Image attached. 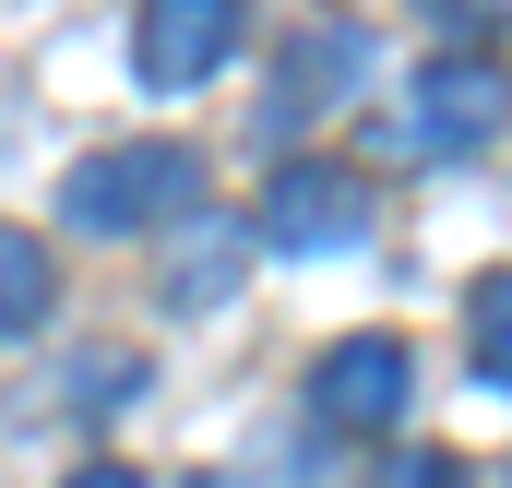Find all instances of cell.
Returning <instances> with one entry per match:
<instances>
[{
	"label": "cell",
	"mask_w": 512,
	"mask_h": 488,
	"mask_svg": "<svg viewBox=\"0 0 512 488\" xmlns=\"http://www.w3.org/2000/svg\"><path fill=\"white\" fill-rule=\"evenodd\" d=\"M72 488H143V477H131V465H84Z\"/></svg>",
	"instance_id": "cell-12"
},
{
	"label": "cell",
	"mask_w": 512,
	"mask_h": 488,
	"mask_svg": "<svg viewBox=\"0 0 512 488\" xmlns=\"http://www.w3.org/2000/svg\"><path fill=\"white\" fill-rule=\"evenodd\" d=\"M393 488H465V477H453V453H417V465H405Z\"/></svg>",
	"instance_id": "cell-11"
},
{
	"label": "cell",
	"mask_w": 512,
	"mask_h": 488,
	"mask_svg": "<svg viewBox=\"0 0 512 488\" xmlns=\"http://www.w3.org/2000/svg\"><path fill=\"white\" fill-rule=\"evenodd\" d=\"M477 381H501V393H512V274L477 286Z\"/></svg>",
	"instance_id": "cell-9"
},
{
	"label": "cell",
	"mask_w": 512,
	"mask_h": 488,
	"mask_svg": "<svg viewBox=\"0 0 512 488\" xmlns=\"http://www.w3.org/2000/svg\"><path fill=\"white\" fill-rule=\"evenodd\" d=\"M48 298H60L48 239H36V227H0V334H36V322H48Z\"/></svg>",
	"instance_id": "cell-8"
},
{
	"label": "cell",
	"mask_w": 512,
	"mask_h": 488,
	"mask_svg": "<svg viewBox=\"0 0 512 488\" xmlns=\"http://www.w3.org/2000/svg\"><path fill=\"white\" fill-rule=\"evenodd\" d=\"M191 191H203V155H191V143H108V155L72 167L60 215L96 227V239H131V227H155V215H191Z\"/></svg>",
	"instance_id": "cell-1"
},
{
	"label": "cell",
	"mask_w": 512,
	"mask_h": 488,
	"mask_svg": "<svg viewBox=\"0 0 512 488\" xmlns=\"http://www.w3.org/2000/svg\"><path fill=\"white\" fill-rule=\"evenodd\" d=\"M501 131H512V72H501V60L453 48V60L417 72V120H405V143H429V155H477V143H501Z\"/></svg>",
	"instance_id": "cell-2"
},
{
	"label": "cell",
	"mask_w": 512,
	"mask_h": 488,
	"mask_svg": "<svg viewBox=\"0 0 512 488\" xmlns=\"http://www.w3.org/2000/svg\"><path fill=\"white\" fill-rule=\"evenodd\" d=\"M405 393H417V369H405L393 334H346V346H322V369H310V405L334 429H393Z\"/></svg>",
	"instance_id": "cell-4"
},
{
	"label": "cell",
	"mask_w": 512,
	"mask_h": 488,
	"mask_svg": "<svg viewBox=\"0 0 512 488\" xmlns=\"http://www.w3.org/2000/svg\"><path fill=\"white\" fill-rule=\"evenodd\" d=\"M84 393H96V405H120V393H131V358H120V346H108V358H84Z\"/></svg>",
	"instance_id": "cell-10"
},
{
	"label": "cell",
	"mask_w": 512,
	"mask_h": 488,
	"mask_svg": "<svg viewBox=\"0 0 512 488\" xmlns=\"http://www.w3.org/2000/svg\"><path fill=\"white\" fill-rule=\"evenodd\" d=\"M382 84V36L370 24H310L286 48V108H334V96H370Z\"/></svg>",
	"instance_id": "cell-6"
},
{
	"label": "cell",
	"mask_w": 512,
	"mask_h": 488,
	"mask_svg": "<svg viewBox=\"0 0 512 488\" xmlns=\"http://www.w3.org/2000/svg\"><path fill=\"white\" fill-rule=\"evenodd\" d=\"M239 262H251V227L215 215V227H191V250L167 262V298H179V310H215V298L239 286Z\"/></svg>",
	"instance_id": "cell-7"
},
{
	"label": "cell",
	"mask_w": 512,
	"mask_h": 488,
	"mask_svg": "<svg viewBox=\"0 0 512 488\" xmlns=\"http://www.w3.org/2000/svg\"><path fill=\"white\" fill-rule=\"evenodd\" d=\"M239 48V0H143V24H131V60H143V84H203L215 60Z\"/></svg>",
	"instance_id": "cell-5"
},
{
	"label": "cell",
	"mask_w": 512,
	"mask_h": 488,
	"mask_svg": "<svg viewBox=\"0 0 512 488\" xmlns=\"http://www.w3.org/2000/svg\"><path fill=\"white\" fill-rule=\"evenodd\" d=\"M370 227V191H358V167H322V155H298V167H274L262 179V239L274 250H346Z\"/></svg>",
	"instance_id": "cell-3"
}]
</instances>
